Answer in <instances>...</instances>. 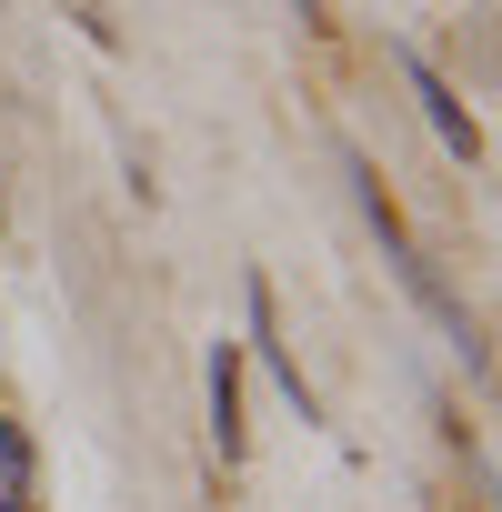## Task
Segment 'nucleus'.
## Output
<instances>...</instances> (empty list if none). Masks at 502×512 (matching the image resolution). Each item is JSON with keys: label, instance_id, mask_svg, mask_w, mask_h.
I'll list each match as a JSON object with an SVG mask.
<instances>
[{"label": "nucleus", "instance_id": "nucleus-2", "mask_svg": "<svg viewBox=\"0 0 502 512\" xmlns=\"http://www.w3.org/2000/svg\"><path fill=\"white\" fill-rule=\"evenodd\" d=\"M402 81H412V101L432 111V131H442V151H462V161H482V131H472V111L452 101V81L422 61V51H402Z\"/></svg>", "mask_w": 502, "mask_h": 512}, {"label": "nucleus", "instance_id": "nucleus-4", "mask_svg": "<svg viewBox=\"0 0 502 512\" xmlns=\"http://www.w3.org/2000/svg\"><path fill=\"white\" fill-rule=\"evenodd\" d=\"M0 492H31V432L0 422Z\"/></svg>", "mask_w": 502, "mask_h": 512}, {"label": "nucleus", "instance_id": "nucleus-1", "mask_svg": "<svg viewBox=\"0 0 502 512\" xmlns=\"http://www.w3.org/2000/svg\"><path fill=\"white\" fill-rule=\"evenodd\" d=\"M352 181H362V221H372V241H382V262L402 272V292H412V302H422V312H432L442 332H462V342H472V322H462V302H452V292L432 282V262H422V251H412V231H402V211L382 201V181H372L362 161H352Z\"/></svg>", "mask_w": 502, "mask_h": 512}, {"label": "nucleus", "instance_id": "nucleus-3", "mask_svg": "<svg viewBox=\"0 0 502 512\" xmlns=\"http://www.w3.org/2000/svg\"><path fill=\"white\" fill-rule=\"evenodd\" d=\"M211 442L241 462V342H211Z\"/></svg>", "mask_w": 502, "mask_h": 512}, {"label": "nucleus", "instance_id": "nucleus-5", "mask_svg": "<svg viewBox=\"0 0 502 512\" xmlns=\"http://www.w3.org/2000/svg\"><path fill=\"white\" fill-rule=\"evenodd\" d=\"M0 512H31V492H0Z\"/></svg>", "mask_w": 502, "mask_h": 512}]
</instances>
